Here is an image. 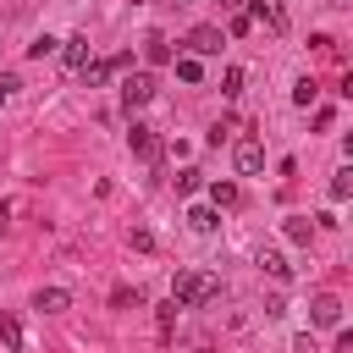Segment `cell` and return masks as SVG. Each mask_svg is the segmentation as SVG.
Instances as JSON below:
<instances>
[{
    "label": "cell",
    "mask_w": 353,
    "mask_h": 353,
    "mask_svg": "<svg viewBox=\"0 0 353 353\" xmlns=\"http://www.w3.org/2000/svg\"><path fill=\"white\" fill-rule=\"evenodd\" d=\"M210 298H221V281L210 270H176V281H171V303L176 309H199Z\"/></svg>",
    "instance_id": "6da1fadb"
},
{
    "label": "cell",
    "mask_w": 353,
    "mask_h": 353,
    "mask_svg": "<svg viewBox=\"0 0 353 353\" xmlns=\"http://www.w3.org/2000/svg\"><path fill=\"white\" fill-rule=\"evenodd\" d=\"M309 325H320V331L342 325V298H336V292H314V298H309Z\"/></svg>",
    "instance_id": "7a4b0ae2"
},
{
    "label": "cell",
    "mask_w": 353,
    "mask_h": 353,
    "mask_svg": "<svg viewBox=\"0 0 353 353\" xmlns=\"http://www.w3.org/2000/svg\"><path fill=\"white\" fill-rule=\"evenodd\" d=\"M149 99H154V72H132V77L121 83V105H127V110H143Z\"/></svg>",
    "instance_id": "3957f363"
},
{
    "label": "cell",
    "mask_w": 353,
    "mask_h": 353,
    "mask_svg": "<svg viewBox=\"0 0 353 353\" xmlns=\"http://www.w3.org/2000/svg\"><path fill=\"white\" fill-rule=\"evenodd\" d=\"M221 44H226V33H221L215 22H199V28L188 33V55H221Z\"/></svg>",
    "instance_id": "277c9868"
},
{
    "label": "cell",
    "mask_w": 353,
    "mask_h": 353,
    "mask_svg": "<svg viewBox=\"0 0 353 353\" xmlns=\"http://www.w3.org/2000/svg\"><path fill=\"white\" fill-rule=\"evenodd\" d=\"M232 165H237L243 176L265 171V143H259V138H237V149H232Z\"/></svg>",
    "instance_id": "5b68a950"
},
{
    "label": "cell",
    "mask_w": 353,
    "mask_h": 353,
    "mask_svg": "<svg viewBox=\"0 0 353 353\" xmlns=\"http://www.w3.org/2000/svg\"><path fill=\"white\" fill-rule=\"evenodd\" d=\"M121 66H127V55H110V61H88V66H83V83H88V88H99V83H110Z\"/></svg>",
    "instance_id": "8992f818"
},
{
    "label": "cell",
    "mask_w": 353,
    "mask_h": 353,
    "mask_svg": "<svg viewBox=\"0 0 353 353\" xmlns=\"http://www.w3.org/2000/svg\"><path fill=\"white\" fill-rule=\"evenodd\" d=\"M127 143H132V154H138V160H160V138H154V132H149L143 121H132Z\"/></svg>",
    "instance_id": "52a82bcc"
},
{
    "label": "cell",
    "mask_w": 353,
    "mask_h": 353,
    "mask_svg": "<svg viewBox=\"0 0 353 353\" xmlns=\"http://www.w3.org/2000/svg\"><path fill=\"white\" fill-rule=\"evenodd\" d=\"M61 61H66L72 72H83V66H88V33H72V39H61Z\"/></svg>",
    "instance_id": "ba28073f"
},
{
    "label": "cell",
    "mask_w": 353,
    "mask_h": 353,
    "mask_svg": "<svg viewBox=\"0 0 353 353\" xmlns=\"http://www.w3.org/2000/svg\"><path fill=\"white\" fill-rule=\"evenodd\" d=\"M33 309H44V314H66V309H72V292H66V287H39Z\"/></svg>",
    "instance_id": "9c48e42d"
},
{
    "label": "cell",
    "mask_w": 353,
    "mask_h": 353,
    "mask_svg": "<svg viewBox=\"0 0 353 353\" xmlns=\"http://www.w3.org/2000/svg\"><path fill=\"white\" fill-rule=\"evenodd\" d=\"M248 22H265L270 33H281V28H287V17H281V6H270V0H254V6H248Z\"/></svg>",
    "instance_id": "30bf717a"
},
{
    "label": "cell",
    "mask_w": 353,
    "mask_h": 353,
    "mask_svg": "<svg viewBox=\"0 0 353 353\" xmlns=\"http://www.w3.org/2000/svg\"><path fill=\"white\" fill-rule=\"evenodd\" d=\"M188 226H193V232H204V237H210V232H215V226H221V210H215V204H193V210H188Z\"/></svg>",
    "instance_id": "8fae6325"
},
{
    "label": "cell",
    "mask_w": 353,
    "mask_h": 353,
    "mask_svg": "<svg viewBox=\"0 0 353 353\" xmlns=\"http://www.w3.org/2000/svg\"><path fill=\"white\" fill-rule=\"evenodd\" d=\"M143 61H149V66H165V61H171V39H165V33H149V39H143Z\"/></svg>",
    "instance_id": "7c38bea8"
},
{
    "label": "cell",
    "mask_w": 353,
    "mask_h": 353,
    "mask_svg": "<svg viewBox=\"0 0 353 353\" xmlns=\"http://www.w3.org/2000/svg\"><path fill=\"white\" fill-rule=\"evenodd\" d=\"M281 232H287V243H309V237H314L309 215H287V221H281Z\"/></svg>",
    "instance_id": "4fadbf2b"
},
{
    "label": "cell",
    "mask_w": 353,
    "mask_h": 353,
    "mask_svg": "<svg viewBox=\"0 0 353 353\" xmlns=\"http://www.w3.org/2000/svg\"><path fill=\"white\" fill-rule=\"evenodd\" d=\"M176 77L182 83H204V61L199 55H176Z\"/></svg>",
    "instance_id": "5bb4252c"
},
{
    "label": "cell",
    "mask_w": 353,
    "mask_h": 353,
    "mask_svg": "<svg viewBox=\"0 0 353 353\" xmlns=\"http://www.w3.org/2000/svg\"><path fill=\"white\" fill-rule=\"evenodd\" d=\"M210 204L215 210H232L237 204V182H210Z\"/></svg>",
    "instance_id": "9a60e30c"
},
{
    "label": "cell",
    "mask_w": 353,
    "mask_h": 353,
    "mask_svg": "<svg viewBox=\"0 0 353 353\" xmlns=\"http://www.w3.org/2000/svg\"><path fill=\"white\" fill-rule=\"evenodd\" d=\"M259 265H265V270H270L276 281H287V276H292V265H287V259H281L276 248H259Z\"/></svg>",
    "instance_id": "2e32d148"
},
{
    "label": "cell",
    "mask_w": 353,
    "mask_h": 353,
    "mask_svg": "<svg viewBox=\"0 0 353 353\" xmlns=\"http://www.w3.org/2000/svg\"><path fill=\"white\" fill-rule=\"evenodd\" d=\"M314 99H320V88H314V77H298V83H292V105H303V110H309Z\"/></svg>",
    "instance_id": "e0dca14e"
},
{
    "label": "cell",
    "mask_w": 353,
    "mask_h": 353,
    "mask_svg": "<svg viewBox=\"0 0 353 353\" xmlns=\"http://www.w3.org/2000/svg\"><path fill=\"white\" fill-rule=\"evenodd\" d=\"M0 342H6V347H22V320H17V314L0 320Z\"/></svg>",
    "instance_id": "ac0fdd59"
},
{
    "label": "cell",
    "mask_w": 353,
    "mask_h": 353,
    "mask_svg": "<svg viewBox=\"0 0 353 353\" xmlns=\"http://www.w3.org/2000/svg\"><path fill=\"white\" fill-rule=\"evenodd\" d=\"M55 50H61V39H50V33H39V39L28 44V55H33V61H44V55H55Z\"/></svg>",
    "instance_id": "d6986e66"
},
{
    "label": "cell",
    "mask_w": 353,
    "mask_h": 353,
    "mask_svg": "<svg viewBox=\"0 0 353 353\" xmlns=\"http://www.w3.org/2000/svg\"><path fill=\"white\" fill-rule=\"evenodd\" d=\"M221 94H226V99H237V94H243V66H226V77H221Z\"/></svg>",
    "instance_id": "ffe728a7"
},
{
    "label": "cell",
    "mask_w": 353,
    "mask_h": 353,
    "mask_svg": "<svg viewBox=\"0 0 353 353\" xmlns=\"http://www.w3.org/2000/svg\"><path fill=\"white\" fill-rule=\"evenodd\" d=\"M347 193H353V171H347V165H342V171H336V176H331V199H336V204H342V199H347Z\"/></svg>",
    "instance_id": "44dd1931"
},
{
    "label": "cell",
    "mask_w": 353,
    "mask_h": 353,
    "mask_svg": "<svg viewBox=\"0 0 353 353\" xmlns=\"http://www.w3.org/2000/svg\"><path fill=\"white\" fill-rule=\"evenodd\" d=\"M110 303H116V309H143V292H138V287H116Z\"/></svg>",
    "instance_id": "7402d4cb"
},
{
    "label": "cell",
    "mask_w": 353,
    "mask_h": 353,
    "mask_svg": "<svg viewBox=\"0 0 353 353\" xmlns=\"http://www.w3.org/2000/svg\"><path fill=\"white\" fill-rule=\"evenodd\" d=\"M176 193H199V171H193V165L176 171Z\"/></svg>",
    "instance_id": "603a6c76"
},
{
    "label": "cell",
    "mask_w": 353,
    "mask_h": 353,
    "mask_svg": "<svg viewBox=\"0 0 353 353\" xmlns=\"http://www.w3.org/2000/svg\"><path fill=\"white\" fill-rule=\"evenodd\" d=\"M176 314H182L176 303H165V309H160V336H171V325H176Z\"/></svg>",
    "instance_id": "cb8c5ba5"
},
{
    "label": "cell",
    "mask_w": 353,
    "mask_h": 353,
    "mask_svg": "<svg viewBox=\"0 0 353 353\" xmlns=\"http://www.w3.org/2000/svg\"><path fill=\"white\" fill-rule=\"evenodd\" d=\"M248 28H254V22H248V11H237V17H232V28H226V33H232V39H243V33H248Z\"/></svg>",
    "instance_id": "d4e9b609"
},
{
    "label": "cell",
    "mask_w": 353,
    "mask_h": 353,
    "mask_svg": "<svg viewBox=\"0 0 353 353\" xmlns=\"http://www.w3.org/2000/svg\"><path fill=\"white\" fill-rule=\"evenodd\" d=\"M331 353H353V336H347V331H336V342H331Z\"/></svg>",
    "instance_id": "484cf974"
},
{
    "label": "cell",
    "mask_w": 353,
    "mask_h": 353,
    "mask_svg": "<svg viewBox=\"0 0 353 353\" xmlns=\"http://www.w3.org/2000/svg\"><path fill=\"white\" fill-rule=\"evenodd\" d=\"M11 88H17V77H11V72H6V77H0V105H6V99H11Z\"/></svg>",
    "instance_id": "4316f807"
},
{
    "label": "cell",
    "mask_w": 353,
    "mask_h": 353,
    "mask_svg": "<svg viewBox=\"0 0 353 353\" xmlns=\"http://www.w3.org/2000/svg\"><path fill=\"white\" fill-rule=\"evenodd\" d=\"M6 226H11V204L0 199V232H6Z\"/></svg>",
    "instance_id": "83f0119b"
},
{
    "label": "cell",
    "mask_w": 353,
    "mask_h": 353,
    "mask_svg": "<svg viewBox=\"0 0 353 353\" xmlns=\"http://www.w3.org/2000/svg\"><path fill=\"white\" fill-rule=\"evenodd\" d=\"M243 6H248V0H221V11H232V17H237Z\"/></svg>",
    "instance_id": "f1b7e54d"
},
{
    "label": "cell",
    "mask_w": 353,
    "mask_h": 353,
    "mask_svg": "<svg viewBox=\"0 0 353 353\" xmlns=\"http://www.w3.org/2000/svg\"><path fill=\"white\" fill-rule=\"evenodd\" d=\"M182 6H188V0H182Z\"/></svg>",
    "instance_id": "f546056e"
}]
</instances>
